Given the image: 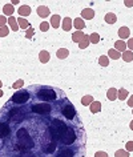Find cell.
Here are the masks:
<instances>
[{"label":"cell","mask_w":133,"mask_h":157,"mask_svg":"<svg viewBox=\"0 0 133 157\" xmlns=\"http://www.w3.org/2000/svg\"><path fill=\"white\" fill-rule=\"evenodd\" d=\"M125 148H126L128 152H133V141H129V143H126Z\"/></svg>","instance_id":"obj_40"},{"label":"cell","mask_w":133,"mask_h":157,"mask_svg":"<svg viewBox=\"0 0 133 157\" xmlns=\"http://www.w3.org/2000/svg\"><path fill=\"white\" fill-rule=\"evenodd\" d=\"M48 29H49V24H48L47 21H43V23H40V31L47 32Z\"/></svg>","instance_id":"obj_36"},{"label":"cell","mask_w":133,"mask_h":157,"mask_svg":"<svg viewBox=\"0 0 133 157\" xmlns=\"http://www.w3.org/2000/svg\"><path fill=\"white\" fill-rule=\"evenodd\" d=\"M37 98L43 101H53L57 98V95H56V90L52 88L41 87L37 90Z\"/></svg>","instance_id":"obj_2"},{"label":"cell","mask_w":133,"mask_h":157,"mask_svg":"<svg viewBox=\"0 0 133 157\" xmlns=\"http://www.w3.org/2000/svg\"><path fill=\"white\" fill-rule=\"evenodd\" d=\"M128 105H129L130 108H133V95L130 96L129 98H128Z\"/></svg>","instance_id":"obj_42"},{"label":"cell","mask_w":133,"mask_h":157,"mask_svg":"<svg viewBox=\"0 0 133 157\" xmlns=\"http://www.w3.org/2000/svg\"><path fill=\"white\" fill-rule=\"evenodd\" d=\"M9 133H11V129H9V127H8V124L1 122V124H0V137L5 138L9 136Z\"/></svg>","instance_id":"obj_9"},{"label":"cell","mask_w":133,"mask_h":157,"mask_svg":"<svg viewBox=\"0 0 133 157\" xmlns=\"http://www.w3.org/2000/svg\"><path fill=\"white\" fill-rule=\"evenodd\" d=\"M95 157H108V154H106V152H96Z\"/></svg>","instance_id":"obj_41"},{"label":"cell","mask_w":133,"mask_h":157,"mask_svg":"<svg viewBox=\"0 0 133 157\" xmlns=\"http://www.w3.org/2000/svg\"><path fill=\"white\" fill-rule=\"evenodd\" d=\"M128 95H129V92H128L126 89H124V88H121V89L119 90V93H117V98L125 100V98H128Z\"/></svg>","instance_id":"obj_30"},{"label":"cell","mask_w":133,"mask_h":157,"mask_svg":"<svg viewBox=\"0 0 133 157\" xmlns=\"http://www.w3.org/2000/svg\"><path fill=\"white\" fill-rule=\"evenodd\" d=\"M49 52L48 51H41V52L39 53V60H40V63H43V64H45V63H48L49 61Z\"/></svg>","instance_id":"obj_16"},{"label":"cell","mask_w":133,"mask_h":157,"mask_svg":"<svg viewBox=\"0 0 133 157\" xmlns=\"http://www.w3.org/2000/svg\"><path fill=\"white\" fill-rule=\"evenodd\" d=\"M73 150L71 148H63L56 153V157H73Z\"/></svg>","instance_id":"obj_8"},{"label":"cell","mask_w":133,"mask_h":157,"mask_svg":"<svg viewBox=\"0 0 133 157\" xmlns=\"http://www.w3.org/2000/svg\"><path fill=\"white\" fill-rule=\"evenodd\" d=\"M121 57H122V60H124V61L130 63V61L133 60V52H132V51H125V52H122Z\"/></svg>","instance_id":"obj_23"},{"label":"cell","mask_w":133,"mask_h":157,"mask_svg":"<svg viewBox=\"0 0 133 157\" xmlns=\"http://www.w3.org/2000/svg\"><path fill=\"white\" fill-rule=\"evenodd\" d=\"M61 113H63V116L66 117V120H73L74 116H76V109L66 100L65 103L63 104V106H61Z\"/></svg>","instance_id":"obj_4"},{"label":"cell","mask_w":133,"mask_h":157,"mask_svg":"<svg viewBox=\"0 0 133 157\" xmlns=\"http://www.w3.org/2000/svg\"><path fill=\"white\" fill-rule=\"evenodd\" d=\"M92 103H93V96H90V95H87V96H84V97L81 98V104L85 105V106L90 105Z\"/></svg>","instance_id":"obj_28"},{"label":"cell","mask_w":133,"mask_h":157,"mask_svg":"<svg viewBox=\"0 0 133 157\" xmlns=\"http://www.w3.org/2000/svg\"><path fill=\"white\" fill-rule=\"evenodd\" d=\"M117 93H119V90L116 88H109L108 92H106V97H108V100L114 101L117 98Z\"/></svg>","instance_id":"obj_14"},{"label":"cell","mask_w":133,"mask_h":157,"mask_svg":"<svg viewBox=\"0 0 133 157\" xmlns=\"http://www.w3.org/2000/svg\"><path fill=\"white\" fill-rule=\"evenodd\" d=\"M125 5H126V7H132V5H133V0H130V1H125Z\"/></svg>","instance_id":"obj_43"},{"label":"cell","mask_w":133,"mask_h":157,"mask_svg":"<svg viewBox=\"0 0 133 157\" xmlns=\"http://www.w3.org/2000/svg\"><path fill=\"white\" fill-rule=\"evenodd\" d=\"M73 27L77 29V31H81V29L85 28V21L82 20L81 17H76L73 20Z\"/></svg>","instance_id":"obj_11"},{"label":"cell","mask_w":133,"mask_h":157,"mask_svg":"<svg viewBox=\"0 0 133 157\" xmlns=\"http://www.w3.org/2000/svg\"><path fill=\"white\" fill-rule=\"evenodd\" d=\"M19 13H20V17H25V16H28V15H31V8L28 7V5H21L20 8H19Z\"/></svg>","instance_id":"obj_15"},{"label":"cell","mask_w":133,"mask_h":157,"mask_svg":"<svg viewBox=\"0 0 133 157\" xmlns=\"http://www.w3.org/2000/svg\"><path fill=\"white\" fill-rule=\"evenodd\" d=\"M8 33H9V28H8L7 25L0 28V37H5Z\"/></svg>","instance_id":"obj_34"},{"label":"cell","mask_w":133,"mask_h":157,"mask_svg":"<svg viewBox=\"0 0 133 157\" xmlns=\"http://www.w3.org/2000/svg\"><path fill=\"white\" fill-rule=\"evenodd\" d=\"M76 138H77L76 132H74V129L71 127V128H69V130L66 132V135L61 138V143H63L64 145H72V144L76 141Z\"/></svg>","instance_id":"obj_6"},{"label":"cell","mask_w":133,"mask_h":157,"mask_svg":"<svg viewBox=\"0 0 133 157\" xmlns=\"http://www.w3.org/2000/svg\"><path fill=\"white\" fill-rule=\"evenodd\" d=\"M114 157H129V152L124 150V149H120V150H116Z\"/></svg>","instance_id":"obj_33"},{"label":"cell","mask_w":133,"mask_h":157,"mask_svg":"<svg viewBox=\"0 0 133 157\" xmlns=\"http://www.w3.org/2000/svg\"><path fill=\"white\" fill-rule=\"evenodd\" d=\"M98 41H100V36H98V33L93 32V33H90V35H89V43H93V44H97Z\"/></svg>","instance_id":"obj_32"},{"label":"cell","mask_w":133,"mask_h":157,"mask_svg":"<svg viewBox=\"0 0 133 157\" xmlns=\"http://www.w3.org/2000/svg\"><path fill=\"white\" fill-rule=\"evenodd\" d=\"M23 85H24V80H21V79L16 80V81L13 82V88H15V89H20Z\"/></svg>","instance_id":"obj_35"},{"label":"cell","mask_w":133,"mask_h":157,"mask_svg":"<svg viewBox=\"0 0 133 157\" xmlns=\"http://www.w3.org/2000/svg\"><path fill=\"white\" fill-rule=\"evenodd\" d=\"M8 24H9V28L13 31H19V24H17V19H15L13 16L8 17Z\"/></svg>","instance_id":"obj_18"},{"label":"cell","mask_w":133,"mask_h":157,"mask_svg":"<svg viewBox=\"0 0 133 157\" xmlns=\"http://www.w3.org/2000/svg\"><path fill=\"white\" fill-rule=\"evenodd\" d=\"M60 20H61V17L59 15H52L51 16V25L55 29L59 28V27H60Z\"/></svg>","instance_id":"obj_19"},{"label":"cell","mask_w":133,"mask_h":157,"mask_svg":"<svg viewBox=\"0 0 133 157\" xmlns=\"http://www.w3.org/2000/svg\"><path fill=\"white\" fill-rule=\"evenodd\" d=\"M1 85H3V82H1V80H0V88H1Z\"/></svg>","instance_id":"obj_47"},{"label":"cell","mask_w":133,"mask_h":157,"mask_svg":"<svg viewBox=\"0 0 133 157\" xmlns=\"http://www.w3.org/2000/svg\"><path fill=\"white\" fill-rule=\"evenodd\" d=\"M120 52L119 51H116L114 48H111V49L108 51V57L112 59V60H117V59H120Z\"/></svg>","instance_id":"obj_22"},{"label":"cell","mask_w":133,"mask_h":157,"mask_svg":"<svg viewBox=\"0 0 133 157\" xmlns=\"http://www.w3.org/2000/svg\"><path fill=\"white\" fill-rule=\"evenodd\" d=\"M72 25H73V23H72V19H69V17H65L63 20V29L64 31H71L72 29Z\"/></svg>","instance_id":"obj_21"},{"label":"cell","mask_w":133,"mask_h":157,"mask_svg":"<svg viewBox=\"0 0 133 157\" xmlns=\"http://www.w3.org/2000/svg\"><path fill=\"white\" fill-rule=\"evenodd\" d=\"M29 100V92L25 89H19L13 96L11 97V101L13 104H25Z\"/></svg>","instance_id":"obj_3"},{"label":"cell","mask_w":133,"mask_h":157,"mask_svg":"<svg viewBox=\"0 0 133 157\" xmlns=\"http://www.w3.org/2000/svg\"><path fill=\"white\" fill-rule=\"evenodd\" d=\"M114 49L119 51V52H125V51H126V43L121 41V40L116 41L114 43Z\"/></svg>","instance_id":"obj_17"},{"label":"cell","mask_w":133,"mask_h":157,"mask_svg":"<svg viewBox=\"0 0 133 157\" xmlns=\"http://www.w3.org/2000/svg\"><path fill=\"white\" fill-rule=\"evenodd\" d=\"M13 5L12 4H5L4 8H3V12H4V15H7L8 17L9 16H13Z\"/></svg>","instance_id":"obj_25"},{"label":"cell","mask_w":133,"mask_h":157,"mask_svg":"<svg viewBox=\"0 0 133 157\" xmlns=\"http://www.w3.org/2000/svg\"><path fill=\"white\" fill-rule=\"evenodd\" d=\"M126 47L129 48V51H133V37L128 39V41H126Z\"/></svg>","instance_id":"obj_39"},{"label":"cell","mask_w":133,"mask_h":157,"mask_svg":"<svg viewBox=\"0 0 133 157\" xmlns=\"http://www.w3.org/2000/svg\"><path fill=\"white\" fill-rule=\"evenodd\" d=\"M84 32L82 31H74L73 35H72V41L73 43H80L82 39H84Z\"/></svg>","instance_id":"obj_13"},{"label":"cell","mask_w":133,"mask_h":157,"mask_svg":"<svg viewBox=\"0 0 133 157\" xmlns=\"http://www.w3.org/2000/svg\"><path fill=\"white\" fill-rule=\"evenodd\" d=\"M129 127H130V129L133 130V120H132V121H130V125H129Z\"/></svg>","instance_id":"obj_45"},{"label":"cell","mask_w":133,"mask_h":157,"mask_svg":"<svg viewBox=\"0 0 133 157\" xmlns=\"http://www.w3.org/2000/svg\"><path fill=\"white\" fill-rule=\"evenodd\" d=\"M132 114H133V111H132Z\"/></svg>","instance_id":"obj_48"},{"label":"cell","mask_w":133,"mask_h":157,"mask_svg":"<svg viewBox=\"0 0 133 157\" xmlns=\"http://www.w3.org/2000/svg\"><path fill=\"white\" fill-rule=\"evenodd\" d=\"M88 45H89V36H88V35H84V39L79 43V48L84 49V48H87Z\"/></svg>","instance_id":"obj_29"},{"label":"cell","mask_w":133,"mask_h":157,"mask_svg":"<svg viewBox=\"0 0 133 157\" xmlns=\"http://www.w3.org/2000/svg\"><path fill=\"white\" fill-rule=\"evenodd\" d=\"M33 33H35V29L32 28V27H29L28 29H27V33H25V37L27 39H31L32 36H33Z\"/></svg>","instance_id":"obj_37"},{"label":"cell","mask_w":133,"mask_h":157,"mask_svg":"<svg viewBox=\"0 0 133 157\" xmlns=\"http://www.w3.org/2000/svg\"><path fill=\"white\" fill-rule=\"evenodd\" d=\"M17 24H19V28H23V29H28L29 27V23H28V20H25L24 17H19L17 19Z\"/></svg>","instance_id":"obj_26"},{"label":"cell","mask_w":133,"mask_h":157,"mask_svg":"<svg viewBox=\"0 0 133 157\" xmlns=\"http://www.w3.org/2000/svg\"><path fill=\"white\" fill-rule=\"evenodd\" d=\"M95 17V11L92 9V8H84V9L81 11V19L82 20H92V19Z\"/></svg>","instance_id":"obj_7"},{"label":"cell","mask_w":133,"mask_h":157,"mask_svg":"<svg viewBox=\"0 0 133 157\" xmlns=\"http://www.w3.org/2000/svg\"><path fill=\"white\" fill-rule=\"evenodd\" d=\"M69 125H66L64 121L61 120H53L52 125L49 127V130H51V136H52L53 140H61L64 136L66 135V132L69 130Z\"/></svg>","instance_id":"obj_1"},{"label":"cell","mask_w":133,"mask_h":157,"mask_svg":"<svg viewBox=\"0 0 133 157\" xmlns=\"http://www.w3.org/2000/svg\"><path fill=\"white\" fill-rule=\"evenodd\" d=\"M11 4H12V5H16V4H19V1H17V0H12V3H11Z\"/></svg>","instance_id":"obj_44"},{"label":"cell","mask_w":133,"mask_h":157,"mask_svg":"<svg viewBox=\"0 0 133 157\" xmlns=\"http://www.w3.org/2000/svg\"><path fill=\"white\" fill-rule=\"evenodd\" d=\"M129 35H130V29L128 27H121L119 29V36L120 39H129Z\"/></svg>","instance_id":"obj_12"},{"label":"cell","mask_w":133,"mask_h":157,"mask_svg":"<svg viewBox=\"0 0 133 157\" xmlns=\"http://www.w3.org/2000/svg\"><path fill=\"white\" fill-rule=\"evenodd\" d=\"M105 21L108 24H114L117 21V16L114 15V13H112V12L106 13V15H105Z\"/></svg>","instance_id":"obj_27"},{"label":"cell","mask_w":133,"mask_h":157,"mask_svg":"<svg viewBox=\"0 0 133 157\" xmlns=\"http://www.w3.org/2000/svg\"><path fill=\"white\" fill-rule=\"evenodd\" d=\"M51 105L47 103H40V104H33L31 106V111L35 112V113H39V114H47L51 112Z\"/></svg>","instance_id":"obj_5"},{"label":"cell","mask_w":133,"mask_h":157,"mask_svg":"<svg viewBox=\"0 0 133 157\" xmlns=\"http://www.w3.org/2000/svg\"><path fill=\"white\" fill-rule=\"evenodd\" d=\"M89 109L92 113H97V112L101 111V103L100 101H93V103L89 105Z\"/></svg>","instance_id":"obj_20"},{"label":"cell","mask_w":133,"mask_h":157,"mask_svg":"<svg viewBox=\"0 0 133 157\" xmlns=\"http://www.w3.org/2000/svg\"><path fill=\"white\" fill-rule=\"evenodd\" d=\"M5 23H8V19L5 17L4 15H0V28H1V27H5Z\"/></svg>","instance_id":"obj_38"},{"label":"cell","mask_w":133,"mask_h":157,"mask_svg":"<svg viewBox=\"0 0 133 157\" xmlns=\"http://www.w3.org/2000/svg\"><path fill=\"white\" fill-rule=\"evenodd\" d=\"M98 64L101 67H108L109 65V57L108 56H100L98 57Z\"/></svg>","instance_id":"obj_31"},{"label":"cell","mask_w":133,"mask_h":157,"mask_svg":"<svg viewBox=\"0 0 133 157\" xmlns=\"http://www.w3.org/2000/svg\"><path fill=\"white\" fill-rule=\"evenodd\" d=\"M1 96H3V90L0 89V97H1Z\"/></svg>","instance_id":"obj_46"},{"label":"cell","mask_w":133,"mask_h":157,"mask_svg":"<svg viewBox=\"0 0 133 157\" xmlns=\"http://www.w3.org/2000/svg\"><path fill=\"white\" fill-rule=\"evenodd\" d=\"M69 55V51L66 49V48H60V49L56 52V56H57L59 59H66Z\"/></svg>","instance_id":"obj_24"},{"label":"cell","mask_w":133,"mask_h":157,"mask_svg":"<svg viewBox=\"0 0 133 157\" xmlns=\"http://www.w3.org/2000/svg\"><path fill=\"white\" fill-rule=\"evenodd\" d=\"M49 13H51V9L48 7H45V5H40V7L37 8V15H39L40 17H43V19H45L47 16H49Z\"/></svg>","instance_id":"obj_10"}]
</instances>
